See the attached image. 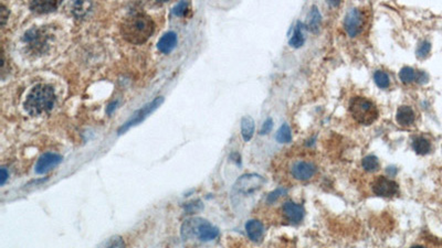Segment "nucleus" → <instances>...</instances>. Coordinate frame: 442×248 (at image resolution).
Masks as SVG:
<instances>
[{"mask_svg":"<svg viewBox=\"0 0 442 248\" xmlns=\"http://www.w3.org/2000/svg\"><path fill=\"white\" fill-rule=\"evenodd\" d=\"M154 30L153 19L142 11L129 12L121 23V35L132 44L145 43L154 34Z\"/></svg>","mask_w":442,"mask_h":248,"instance_id":"nucleus-1","label":"nucleus"},{"mask_svg":"<svg viewBox=\"0 0 442 248\" xmlns=\"http://www.w3.org/2000/svg\"><path fill=\"white\" fill-rule=\"evenodd\" d=\"M54 104V88L49 84H38L25 97L23 107L29 115L39 116L50 112Z\"/></svg>","mask_w":442,"mask_h":248,"instance_id":"nucleus-2","label":"nucleus"},{"mask_svg":"<svg viewBox=\"0 0 442 248\" xmlns=\"http://www.w3.org/2000/svg\"><path fill=\"white\" fill-rule=\"evenodd\" d=\"M218 235V228L203 219H189L185 221L181 226V236L185 239L197 236L200 240L208 241L217 238Z\"/></svg>","mask_w":442,"mask_h":248,"instance_id":"nucleus-3","label":"nucleus"},{"mask_svg":"<svg viewBox=\"0 0 442 248\" xmlns=\"http://www.w3.org/2000/svg\"><path fill=\"white\" fill-rule=\"evenodd\" d=\"M349 112L354 119L362 125H372L378 118V109L375 104L366 97H353L349 102Z\"/></svg>","mask_w":442,"mask_h":248,"instance_id":"nucleus-4","label":"nucleus"},{"mask_svg":"<svg viewBox=\"0 0 442 248\" xmlns=\"http://www.w3.org/2000/svg\"><path fill=\"white\" fill-rule=\"evenodd\" d=\"M162 103H164V97L158 96V97H156V99H154L151 103L146 104V105H144L139 110H136V112L132 115L131 118H129L125 123H123V125L120 127V129L118 130V134L119 135L124 134L125 132H127L129 128L139 125V123H141L143 120H145L146 117L148 115H151L154 110L157 109Z\"/></svg>","mask_w":442,"mask_h":248,"instance_id":"nucleus-5","label":"nucleus"},{"mask_svg":"<svg viewBox=\"0 0 442 248\" xmlns=\"http://www.w3.org/2000/svg\"><path fill=\"white\" fill-rule=\"evenodd\" d=\"M373 192L378 197L391 198L398 193L399 187L394 180L385 177H377L372 184Z\"/></svg>","mask_w":442,"mask_h":248,"instance_id":"nucleus-6","label":"nucleus"},{"mask_svg":"<svg viewBox=\"0 0 442 248\" xmlns=\"http://www.w3.org/2000/svg\"><path fill=\"white\" fill-rule=\"evenodd\" d=\"M364 21L365 20H364L362 11L358 9H352L347 12L345 20H344V27H345L347 34L354 38L363 31Z\"/></svg>","mask_w":442,"mask_h":248,"instance_id":"nucleus-7","label":"nucleus"},{"mask_svg":"<svg viewBox=\"0 0 442 248\" xmlns=\"http://www.w3.org/2000/svg\"><path fill=\"white\" fill-rule=\"evenodd\" d=\"M63 158L58 153L54 152H45L43 153L40 158L38 159L36 163V173L38 174H44L52 169H54L62 162Z\"/></svg>","mask_w":442,"mask_h":248,"instance_id":"nucleus-8","label":"nucleus"},{"mask_svg":"<svg viewBox=\"0 0 442 248\" xmlns=\"http://www.w3.org/2000/svg\"><path fill=\"white\" fill-rule=\"evenodd\" d=\"M264 183L262 177L258 174H245L240 178L235 185V190L241 193H250Z\"/></svg>","mask_w":442,"mask_h":248,"instance_id":"nucleus-9","label":"nucleus"},{"mask_svg":"<svg viewBox=\"0 0 442 248\" xmlns=\"http://www.w3.org/2000/svg\"><path fill=\"white\" fill-rule=\"evenodd\" d=\"M291 173L297 180H309L316 173V167L312 162L297 161L292 166Z\"/></svg>","mask_w":442,"mask_h":248,"instance_id":"nucleus-10","label":"nucleus"},{"mask_svg":"<svg viewBox=\"0 0 442 248\" xmlns=\"http://www.w3.org/2000/svg\"><path fill=\"white\" fill-rule=\"evenodd\" d=\"M283 213L290 223L297 224L303 220L304 208L301 205L293 203V202H287L283 205Z\"/></svg>","mask_w":442,"mask_h":248,"instance_id":"nucleus-11","label":"nucleus"},{"mask_svg":"<svg viewBox=\"0 0 442 248\" xmlns=\"http://www.w3.org/2000/svg\"><path fill=\"white\" fill-rule=\"evenodd\" d=\"M177 45V35L174 31H168L162 35L157 43L158 50L164 54H170Z\"/></svg>","mask_w":442,"mask_h":248,"instance_id":"nucleus-12","label":"nucleus"},{"mask_svg":"<svg viewBox=\"0 0 442 248\" xmlns=\"http://www.w3.org/2000/svg\"><path fill=\"white\" fill-rule=\"evenodd\" d=\"M396 119H397V122L400 126L408 127L415 122L416 115L411 107L401 106L398 108L397 114H396Z\"/></svg>","mask_w":442,"mask_h":248,"instance_id":"nucleus-13","label":"nucleus"},{"mask_svg":"<svg viewBox=\"0 0 442 248\" xmlns=\"http://www.w3.org/2000/svg\"><path fill=\"white\" fill-rule=\"evenodd\" d=\"M245 231L249 238L253 241H260L263 237V225L261 222L257 220H251L246 222Z\"/></svg>","mask_w":442,"mask_h":248,"instance_id":"nucleus-14","label":"nucleus"},{"mask_svg":"<svg viewBox=\"0 0 442 248\" xmlns=\"http://www.w3.org/2000/svg\"><path fill=\"white\" fill-rule=\"evenodd\" d=\"M59 6L60 2H32L30 4V9L39 14H43V12L54 11Z\"/></svg>","mask_w":442,"mask_h":248,"instance_id":"nucleus-15","label":"nucleus"},{"mask_svg":"<svg viewBox=\"0 0 442 248\" xmlns=\"http://www.w3.org/2000/svg\"><path fill=\"white\" fill-rule=\"evenodd\" d=\"M255 120L250 116H244L241 119V135L244 141H249L255 134Z\"/></svg>","mask_w":442,"mask_h":248,"instance_id":"nucleus-16","label":"nucleus"},{"mask_svg":"<svg viewBox=\"0 0 442 248\" xmlns=\"http://www.w3.org/2000/svg\"><path fill=\"white\" fill-rule=\"evenodd\" d=\"M304 35L302 32V23L297 22L296 27L294 28L293 35L290 38V45L293 48H301L302 45L304 44Z\"/></svg>","mask_w":442,"mask_h":248,"instance_id":"nucleus-17","label":"nucleus"},{"mask_svg":"<svg viewBox=\"0 0 442 248\" xmlns=\"http://www.w3.org/2000/svg\"><path fill=\"white\" fill-rule=\"evenodd\" d=\"M320 23H321V15H320V12H318L317 8L314 6V7H312L310 14L308 16L309 29L311 31L316 32L318 30V28H320Z\"/></svg>","mask_w":442,"mask_h":248,"instance_id":"nucleus-18","label":"nucleus"},{"mask_svg":"<svg viewBox=\"0 0 442 248\" xmlns=\"http://www.w3.org/2000/svg\"><path fill=\"white\" fill-rule=\"evenodd\" d=\"M412 147L413 150L418 154H427L429 151H430V142L429 140H427L424 137H417V138H415L413 142H412Z\"/></svg>","mask_w":442,"mask_h":248,"instance_id":"nucleus-19","label":"nucleus"},{"mask_svg":"<svg viewBox=\"0 0 442 248\" xmlns=\"http://www.w3.org/2000/svg\"><path fill=\"white\" fill-rule=\"evenodd\" d=\"M399 77H400V80L402 83L409 84V83H412L415 80H417L418 74H417V72H416L412 68L405 67V68H402L401 71L399 72Z\"/></svg>","mask_w":442,"mask_h":248,"instance_id":"nucleus-20","label":"nucleus"},{"mask_svg":"<svg viewBox=\"0 0 442 248\" xmlns=\"http://www.w3.org/2000/svg\"><path fill=\"white\" fill-rule=\"evenodd\" d=\"M275 139L279 142H280V143L291 142V140H292V133H291V129H290L289 125H287V123H283V125L281 126V128L278 130L277 136H275Z\"/></svg>","mask_w":442,"mask_h":248,"instance_id":"nucleus-21","label":"nucleus"},{"mask_svg":"<svg viewBox=\"0 0 442 248\" xmlns=\"http://www.w3.org/2000/svg\"><path fill=\"white\" fill-rule=\"evenodd\" d=\"M362 165H363V168L365 169L366 171L374 172V171L378 170L379 161H378V159L376 158L375 156L370 154V156H367V157H365V158L363 159Z\"/></svg>","mask_w":442,"mask_h":248,"instance_id":"nucleus-22","label":"nucleus"},{"mask_svg":"<svg viewBox=\"0 0 442 248\" xmlns=\"http://www.w3.org/2000/svg\"><path fill=\"white\" fill-rule=\"evenodd\" d=\"M374 80L375 83L378 85V87L380 88H387L391 85V80H389V76L387 75V73H385L383 71H376L374 74Z\"/></svg>","mask_w":442,"mask_h":248,"instance_id":"nucleus-23","label":"nucleus"},{"mask_svg":"<svg viewBox=\"0 0 442 248\" xmlns=\"http://www.w3.org/2000/svg\"><path fill=\"white\" fill-rule=\"evenodd\" d=\"M430 50H431V44L427 41H424L417 49V56L419 58H425L428 56Z\"/></svg>","mask_w":442,"mask_h":248,"instance_id":"nucleus-24","label":"nucleus"},{"mask_svg":"<svg viewBox=\"0 0 442 248\" xmlns=\"http://www.w3.org/2000/svg\"><path fill=\"white\" fill-rule=\"evenodd\" d=\"M187 8H188V3L180 2L173 8V14L175 16H178V17L184 16L186 14Z\"/></svg>","mask_w":442,"mask_h":248,"instance_id":"nucleus-25","label":"nucleus"},{"mask_svg":"<svg viewBox=\"0 0 442 248\" xmlns=\"http://www.w3.org/2000/svg\"><path fill=\"white\" fill-rule=\"evenodd\" d=\"M285 193H287V190H285V189L279 188V189H277V190L271 192L268 195V202H269V203H273V202H275L279 198H281L282 195H284Z\"/></svg>","mask_w":442,"mask_h":248,"instance_id":"nucleus-26","label":"nucleus"},{"mask_svg":"<svg viewBox=\"0 0 442 248\" xmlns=\"http://www.w3.org/2000/svg\"><path fill=\"white\" fill-rule=\"evenodd\" d=\"M89 7H90V4L77 2L74 4V14H76L77 16H82L84 12L89 10Z\"/></svg>","mask_w":442,"mask_h":248,"instance_id":"nucleus-27","label":"nucleus"},{"mask_svg":"<svg viewBox=\"0 0 442 248\" xmlns=\"http://www.w3.org/2000/svg\"><path fill=\"white\" fill-rule=\"evenodd\" d=\"M107 248H125L124 240L120 236H115L109 241V245Z\"/></svg>","mask_w":442,"mask_h":248,"instance_id":"nucleus-28","label":"nucleus"},{"mask_svg":"<svg viewBox=\"0 0 442 248\" xmlns=\"http://www.w3.org/2000/svg\"><path fill=\"white\" fill-rule=\"evenodd\" d=\"M8 17H9V11L7 10V8L5 7V5L2 4L0 5V21H2V27H4L5 25Z\"/></svg>","mask_w":442,"mask_h":248,"instance_id":"nucleus-29","label":"nucleus"},{"mask_svg":"<svg viewBox=\"0 0 442 248\" xmlns=\"http://www.w3.org/2000/svg\"><path fill=\"white\" fill-rule=\"evenodd\" d=\"M272 128H273V121H272V119L271 118H268L266 119L265 121H264V123H263V126H262V129H261V135H265V134H268V133H270L271 130H272Z\"/></svg>","mask_w":442,"mask_h":248,"instance_id":"nucleus-30","label":"nucleus"},{"mask_svg":"<svg viewBox=\"0 0 442 248\" xmlns=\"http://www.w3.org/2000/svg\"><path fill=\"white\" fill-rule=\"evenodd\" d=\"M0 173H2V177H0V184L4 185L6 183V181H7V179L9 178V172L7 171V169L6 168H2Z\"/></svg>","mask_w":442,"mask_h":248,"instance_id":"nucleus-31","label":"nucleus"},{"mask_svg":"<svg viewBox=\"0 0 442 248\" xmlns=\"http://www.w3.org/2000/svg\"><path fill=\"white\" fill-rule=\"evenodd\" d=\"M197 205H200V203L199 202H192V203H188V205H187V207H186V210L188 211V212H196V211H198V210H200L201 207H197Z\"/></svg>","mask_w":442,"mask_h":248,"instance_id":"nucleus-32","label":"nucleus"},{"mask_svg":"<svg viewBox=\"0 0 442 248\" xmlns=\"http://www.w3.org/2000/svg\"><path fill=\"white\" fill-rule=\"evenodd\" d=\"M116 105H118V101H116V102H113V103H110L109 105H108V107L106 108L107 114H112L113 110L116 108Z\"/></svg>","mask_w":442,"mask_h":248,"instance_id":"nucleus-33","label":"nucleus"},{"mask_svg":"<svg viewBox=\"0 0 442 248\" xmlns=\"http://www.w3.org/2000/svg\"><path fill=\"white\" fill-rule=\"evenodd\" d=\"M410 248H425V247L424 246H412Z\"/></svg>","mask_w":442,"mask_h":248,"instance_id":"nucleus-34","label":"nucleus"}]
</instances>
